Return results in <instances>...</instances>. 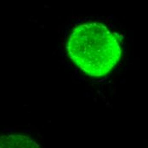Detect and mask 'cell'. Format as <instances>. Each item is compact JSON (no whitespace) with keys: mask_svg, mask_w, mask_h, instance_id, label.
I'll use <instances>...</instances> for the list:
<instances>
[{"mask_svg":"<svg viewBox=\"0 0 148 148\" xmlns=\"http://www.w3.org/2000/svg\"><path fill=\"white\" fill-rule=\"evenodd\" d=\"M67 52L74 64L91 77L108 74L122 56L117 36L101 23L76 27L67 42Z\"/></svg>","mask_w":148,"mask_h":148,"instance_id":"cell-1","label":"cell"},{"mask_svg":"<svg viewBox=\"0 0 148 148\" xmlns=\"http://www.w3.org/2000/svg\"><path fill=\"white\" fill-rule=\"evenodd\" d=\"M0 148H41L29 136L10 134H0Z\"/></svg>","mask_w":148,"mask_h":148,"instance_id":"cell-2","label":"cell"}]
</instances>
